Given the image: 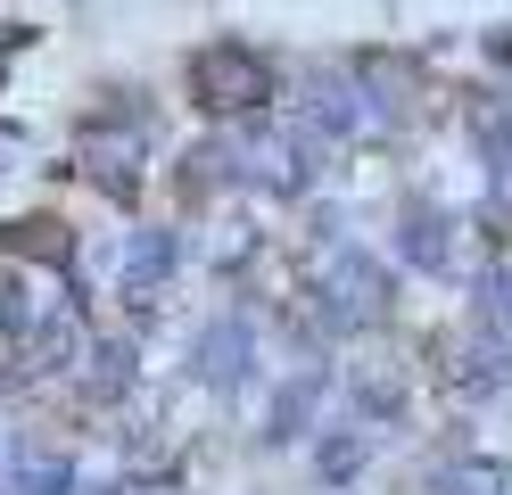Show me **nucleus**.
<instances>
[{
  "label": "nucleus",
  "instance_id": "1",
  "mask_svg": "<svg viewBox=\"0 0 512 495\" xmlns=\"http://www.w3.org/2000/svg\"><path fill=\"white\" fill-rule=\"evenodd\" d=\"M298 124L306 132H364V124H389V99H372L364 75H314L306 99H298Z\"/></svg>",
  "mask_w": 512,
  "mask_h": 495
},
{
  "label": "nucleus",
  "instance_id": "2",
  "mask_svg": "<svg viewBox=\"0 0 512 495\" xmlns=\"http://www.w3.org/2000/svg\"><path fill=\"white\" fill-rule=\"evenodd\" d=\"M232 157H240V174L265 182V190H306V182H314V132H306V124L256 132V141H240Z\"/></svg>",
  "mask_w": 512,
  "mask_h": 495
},
{
  "label": "nucleus",
  "instance_id": "3",
  "mask_svg": "<svg viewBox=\"0 0 512 495\" xmlns=\"http://www.w3.org/2000/svg\"><path fill=\"white\" fill-rule=\"evenodd\" d=\"M380 306H389V281H380L364 256H339L331 273H323V322L331 330H364Z\"/></svg>",
  "mask_w": 512,
  "mask_h": 495
},
{
  "label": "nucleus",
  "instance_id": "4",
  "mask_svg": "<svg viewBox=\"0 0 512 495\" xmlns=\"http://www.w3.org/2000/svg\"><path fill=\"white\" fill-rule=\"evenodd\" d=\"M248 355H256V330H248L240 314L207 322V330H199V347H190L199 380H215V388H240V380H248Z\"/></svg>",
  "mask_w": 512,
  "mask_h": 495
},
{
  "label": "nucleus",
  "instance_id": "5",
  "mask_svg": "<svg viewBox=\"0 0 512 495\" xmlns=\"http://www.w3.org/2000/svg\"><path fill=\"white\" fill-rule=\"evenodd\" d=\"M199 91L215 99V108H248V99H265V66L215 50V58H199Z\"/></svg>",
  "mask_w": 512,
  "mask_h": 495
},
{
  "label": "nucleus",
  "instance_id": "6",
  "mask_svg": "<svg viewBox=\"0 0 512 495\" xmlns=\"http://www.w3.org/2000/svg\"><path fill=\"white\" fill-rule=\"evenodd\" d=\"M455 380H463L471 396H488V388H512V330H488V322H479V339L463 347Z\"/></svg>",
  "mask_w": 512,
  "mask_h": 495
},
{
  "label": "nucleus",
  "instance_id": "7",
  "mask_svg": "<svg viewBox=\"0 0 512 495\" xmlns=\"http://www.w3.org/2000/svg\"><path fill=\"white\" fill-rule=\"evenodd\" d=\"M174 273V231H141L124 248V297H157V281Z\"/></svg>",
  "mask_w": 512,
  "mask_h": 495
},
{
  "label": "nucleus",
  "instance_id": "8",
  "mask_svg": "<svg viewBox=\"0 0 512 495\" xmlns=\"http://www.w3.org/2000/svg\"><path fill=\"white\" fill-rule=\"evenodd\" d=\"M17 495H75V462H58V454H17Z\"/></svg>",
  "mask_w": 512,
  "mask_h": 495
},
{
  "label": "nucleus",
  "instance_id": "9",
  "mask_svg": "<svg viewBox=\"0 0 512 495\" xmlns=\"http://www.w3.org/2000/svg\"><path fill=\"white\" fill-rule=\"evenodd\" d=\"M504 487H512L504 462H446L438 471V495H504Z\"/></svg>",
  "mask_w": 512,
  "mask_h": 495
},
{
  "label": "nucleus",
  "instance_id": "10",
  "mask_svg": "<svg viewBox=\"0 0 512 495\" xmlns=\"http://www.w3.org/2000/svg\"><path fill=\"white\" fill-rule=\"evenodd\" d=\"M314 388H323L314 372L281 388V405H273V438H298V429H306V413H314Z\"/></svg>",
  "mask_w": 512,
  "mask_h": 495
},
{
  "label": "nucleus",
  "instance_id": "11",
  "mask_svg": "<svg viewBox=\"0 0 512 495\" xmlns=\"http://www.w3.org/2000/svg\"><path fill=\"white\" fill-rule=\"evenodd\" d=\"M314 471H323V479H356V471H364V429H347V438H323Z\"/></svg>",
  "mask_w": 512,
  "mask_h": 495
},
{
  "label": "nucleus",
  "instance_id": "12",
  "mask_svg": "<svg viewBox=\"0 0 512 495\" xmlns=\"http://www.w3.org/2000/svg\"><path fill=\"white\" fill-rule=\"evenodd\" d=\"M405 256L413 264H446V223L438 215H405Z\"/></svg>",
  "mask_w": 512,
  "mask_h": 495
}]
</instances>
